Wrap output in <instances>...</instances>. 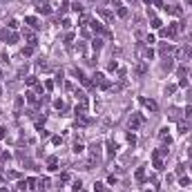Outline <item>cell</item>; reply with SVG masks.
I'll list each match as a JSON object with an SVG mask.
<instances>
[{"label":"cell","instance_id":"cell-33","mask_svg":"<svg viewBox=\"0 0 192 192\" xmlns=\"http://www.w3.org/2000/svg\"><path fill=\"white\" fill-rule=\"evenodd\" d=\"M154 40H157V38H154V34H147V36H145V43H147V45H152Z\"/></svg>","mask_w":192,"mask_h":192},{"label":"cell","instance_id":"cell-43","mask_svg":"<svg viewBox=\"0 0 192 192\" xmlns=\"http://www.w3.org/2000/svg\"><path fill=\"white\" fill-rule=\"evenodd\" d=\"M81 186H83L81 179H76V181H74V190H81Z\"/></svg>","mask_w":192,"mask_h":192},{"label":"cell","instance_id":"cell-30","mask_svg":"<svg viewBox=\"0 0 192 192\" xmlns=\"http://www.w3.org/2000/svg\"><path fill=\"white\" fill-rule=\"evenodd\" d=\"M181 114H183V116H186V118H192V107H190V105H188V107H186V110H183V112H181Z\"/></svg>","mask_w":192,"mask_h":192},{"label":"cell","instance_id":"cell-44","mask_svg":"<svg viewBox=\"0 0 192 192\" xmlns=\"http://www.w3.org/2000/svg\"><path fill=\"white\" fill-rule=\"evenodd\" d=\"M61 181H63V183L69 181V174H67V172H63V174H61Z\"/></svg>","mask_w":192,"mask_h":192},{"label":"cell","instance_id":"cell-26","mask_svg":"<svg viewBox=\"0 0 192 192\" xmlns=\"http://www.w3.org/2000/svg\"><path fill=\"white\" fill-rule=\"evenodd\" d=\"M136 179H139V181H145V170H143V167L136 170Z\"/></svg>","mask_w":192,"mask_h":192},{"label":"cell","instance_id":"cell-36","mask_svg":"<svg viewBox=\"0 0 192 192\" xmlns=\"http://www.w3.org/2000/svg\"><path fill=\"white\" fill-rule=\"evenodd\" d=\"M107 183H110V186H116V183H118V179H116V177H114V174H112V177H110V179H107Z\"/></svg>","mask_w":192,"mask_h":192},{"label":"cell","instance_id":"cell-9","mask_svg":"<svg viewBox=\"0 0 192 192\" xmlns=\"http://www.w3.org/2000/svg\"><path fill=\"white\" fill-rule=\"evenodd\" d=\"M92 83H94V85H98V87H101L103 83H105V76H103L101 71H96V74L92 76Z\"/></svg>","mask_w":192,"mask_h":192},{"label":"cell","instance_id":"cell-47","mask_svg":"<svg viewBox=\"0 0 192 192\" xmlns=\"http://www.w3.org/2000/svg\"><path fill=\"white\" fill-rule=\"evenodd\" d=\"M7 136V127H0V139H5Z\"/></svg>","mask_w":192,"mask_h":192},{"label":"cell","instance_id":"cell-46","mask_svg":"<svg viewBox=\"0 0 192 192\" xmlns=\"http://www.w3.org/2000/svg\"><path fill=\"white\" fill-rule=\"evenodd\" d=\"M45 87H47V92H51V90H54V83H51V81H47V83H45Z\"/></svg>","mask_w":192,"mask_h":192},{"label":"cell","instance_id":"cell-29","mask_svg":"<svg viewBox=\"0 0 192 192\" xmlns=\"http://www.w3.org/2000/svg\"><path fill=\"white\" fill-rule=\"evenodd\" d=\"M107 69H110V71H116V69H118V63H116V61H110V65H107Z\"/></svg>","mask_w":192,"mask_h":192},{"label":"cell","instance_id":"cell-42","mask_svg":"<svg viewBox=\"0 0 192 192\" xmlns=\"http://www.w3.org/2000/svg\"><path fill=\"white\" fill-rule=\"evenodd\" d=\"M7 27H9V29H16V27H18V20H9V25H7Z\"/></svg>","mask_w":192,"mask_h":192},{"label":"cell","instance_id":"cell-22","mask_svg":"<svg viewBox=\"0 0 192 192\" xmlns=\"http://www.w3.org/2000/svg\"><path fill=\"white\" fill-rule=\"evenodd\" d=\"M38 14L47 16V14H49V5H38Z\"/></svg>","mask_w":192,"mask_h":192},{"label":"cell","instance_id":"cell-25","mask_svg":"<svg viewBox=\"0 0 192 192\" xmlns=\"http://www.w3.org/2000/svg\"><path fill=\"white\" fill-rule=\"evenodd\" d=\"M83 150H85V147H83V143H81V141H76V143H74V152H76V154H81Z\"/></svg>","mask_w":192,"mask_h":192},{"label":"cell","instance_id":"cell-54","mask_svg":"<svg viewBox=\"0 0 192 192\" xmlns=\"http://www.w3.org/2000/svg\"><path fill=\"white\" fill-rule=\"evenodd\" d=\"M90 2H94V0H90Z\"/></svg>","mask_w":192,"mask_h":192},{"label":"cell","instance_id":"cell-23","mask_svg":"<svg viewBox=\"0 0 192 192\" xmlns=\"http://www.w3.org/2000/svg\"><path fill=\"white\" fill-rule=\"evenodd\" d=\"M170 51H172L170 45H161V56H165V58H167V54H170Z\"/></svg>","mask_w":192,"mask_h":192},{"label":"cell","instance_id":"cell-10","mask_svg":"<svg viewBox=\"0 0 192 192\" xmlns=\"http://www.w3.org/2000/svg\"><path fill=\"white\" fill-rule=\"evenodd\" d=\"M116 150H118V145L114 141H107V154H110V157H114V154H116Z\"/></svg>","mask_w":192,"mask_h":192},{"label":"cell","instance_id":"cell-16","mask_svg":"<svg viewBox=\"0 0 192 192\" xmlns=\"http://www.w3.org/2000/svg\"><path fill=\"white\" fill-rule=\"evenodd\" d=\"M22 105H25V98H22V96H16V101H14L16 112H18V110H22Z\"/></svg>","mask_w":192,"mask_h":192},{"label":"cell","instance_id":"cell-4","mask_svg":"<svg viewBox=\"0 0 192 192\" xmlns=\"http://www.w3.org/2000/svg\"><path fill=\"white\" fill-rule=\"evenodd\" d=\"M141 103H143V105H145V107H147L150 112H157V110H159L157 101H152V98H141Z\"/></svg>","mask_w":192,"mask_h":192},{"label":"cell","instance_id":"cell-24","mask_svg":"<svg viewBox=\"0 0 192 192\" xmlns=\"http://www.w3.org/2000/svg\"><path fill=\"white\" fill-rule=\"evenodd\" d=\"M179 132H181V134H190V127H188L186 123H179Z\"/></svg>","mask_w":192,"mask_h":192},{"label":"cell","instance_id":"cell-13","mask_svg":"<svg viewBox=\"0 0 192 192\" xmlns=\"http://www.w3.org/2000/svg\"><path fill=\"white\" fill-rule=\"evenodd\" d=\"M25 22L31 27V29H38V27H40V25H38V20H36L34 16H27V18H25Z\"/></svg>","mask_w":192,"mask_h":192},{"label":"cell","instance_id":"cell-21","mask_svg":"<svg viewBox=\"0 0 192 192\" xmlns=\"http://www.w3.org/2000/svg\"><path fill=\"white\" fill-rule=\"evenodd\" d=\"M18 38H20V36L16 34V31H11V34H9V40H7V43H9V45H14V43H18Z\"/></svg>","mask_w":192,"mask_h":192},{"label":"cell","instance_id":"cell-12","mask_svg":"<svg viewBox=\"0 0 192 192\" xmlns=\"http://www.w3.org/2000/svg\"><path fill=\"white\" fill-rule=\"evenodd\" d=\"M25 98H27V103H31V105H38V96H36L34 92H27Z\"/></svg>","mask_w":192,"mask_h":192},{"label":"cell","instance_id":"cell-28","mask_svg":"<svg viewBox=\"0 0 192 192\" xmlns=\"http://www.w3.org/2000/svg\"><path fill=\"white\" fill-rule=\"evenodd\" d=\"M71 9L78 11V14H83V5H81V2H71Z\"/></svg>","mask_w":192,"mask_h":192},{"label":"cell","instance_id":"cell-39","mask_svg":"<svg viewBox=\"0 0 192 192\" xmlns=\"http://www.w3.org/2000/svg\"><path fill=\"white\" fill-rule=\"evenodd\" d=\"M127 143H130V145H134V143H136V136H134V134H130V136H127Z\"/></svg>","mask_w":192,"mask_h":192},{"label":"cell","instance_id":"cell-6","mask_svg":"<svg viewBox=\"0 0 192 192\" xmlns=\"http://www.w3.org/2000/svg\"><path fill=\"white\" fill-rule=\"evenodd\" d=\"M47 170H49V172H56V170H58V159H56V157H49V159H47Z\"/></svg>","mask_w":192,"mask_h":192},{"label":"cell","instance_id":"cell-27","mask_svg":"<svg viewBox=\"0 0 192 192\" xmlns=\"http://www.w3.org/2000/svg\"><path fill=\"white\" fill-rule=\"evenodd\" d=\"M179 114H181V112H179L177 107H172V110H170V118H174V121L179 118Z\"/></svg>","mask_w":192,"mask_h":192},{"label":"cell","instance_id":"cell-53","mask_svg":"<svg viewBox=\"0 0 192 192\" xmlns=\"http://www.w3.org/2000/svg\"><path fill=\"white\" fill-rule=\"evenodd\" d=\"M0 2H5V0H0Z\"/></svg>","mask_w":192,"mask_h":192},{"label":"cell","instance_id":"cell-52","mask_svg":"<svg viewBox=\"0 0 192 192\" xmlns=\"http://www.w3.org/2000/svg\"><path fill=\"white\" fill-rule=\"evenodd\" d=\"M127 2H134V0H127Z\"/></svg>","mask_w":192,"mask_h":192},{"label":"cell","instance_id":"cell-37","mask_svg":"<svg viewBox=\"0 0 192 192\" xmlns=\"http://www.w3.org/2000/svg\"><path fill=\"white\" fill-rule=\"evenodd\" d=\"M76 51H78V54H83V51H85V45H83L81 40H78V45H76Z\"/></svg>","mask_w":192,"mask_h":192},{"label":"cell","instance_id":"cell-49","mask_svg":"<svg viewBox=\"0 0 192 192\" xmlns=\"http://www.w3.org/2000/svg\"><path fill=\"white\" fill-rule=\"evenodd\" d=\"M143 2H145V5H154V0H143Z\"/></svg>","mask_w":192,"mask_h":192},{"label":"cell","instance_id":"cell-32","mask_svg":"<svg viewBox=\"0 0 192 192\" xmlns=\"http://www.w3.org/2000/svg\"><path fill=\"white\" fill-rule=\"evenodd\" d=\"M174 92H177V85H167V87H165V96H167V94H174Z\"/></svg>","mask_w":192,"mask_h":192},{"label":"cell","instance_id":"cell-5","mask_svg":"<svg viewBox=\"0 0 192 192\" xmlns=\"http://www.w3.org/2000/svg\"><path fill=\"white\" fill-rule=\"evenodd\" d=\"M159 139H161L163 143H167V145L172 143V136H170V132H167V127H163V130L159 132Z\"/></svg>","mask_w":192,"mask_h":192},{"label":"cell","instance_id":"cell-48","mask_svg":"<svg viewBox=\"0 0 192 192\" xmlns=\"http://www.w3.org/2000/svg\"><path fill=\"white\" fill-rule=\"evenodd\" d=\"M112 5H114V7L118 9V7H121V0H112Z\"/></svg>","mask_w":192,"mask_h":192},{"label":"cell","instance_id":"cell-40","mask_svg":"<svg viewBox=\"0 0 192 192\" xmlns=\"http://www.w3.org/2000/svg\"><path fill=\"white\" fill-rule=\"evenodd\" d=\"M63 27H65V29H69V27H71V20H67V18H63Z\"/></svg>","mask_w":192,"mask_h":192},{"label":"cell","instance_id":"cell-31","mask_svg":"<svg viewBox=\"0 0 192 192\" xmlns=\"http://www.w3.org/2000/svg\"><path fill=\"white\" fill-rule=\"evenodd\" d=\"M127 14H130V11H127L125 7H118V16H121V18H127Z\"/></svg>","mask_w":192,"mask_h":192},{"label":"cell","instance_id":"cell-41","mask_svg":"<svg viewBox=\"0 0 192 192\" xmlns=\"http://www.w3.org/2000/svg\"><path fill=\"white\" fill-rule=\"evenodd\" d=\"M94 192H103V183H94Z\"/></svg>","mask_w":192,"mask_h":192},{"label":"cell","instance_id":"cell-14","mask_svg":"<svg viewBox=\"0 0 192 192\" xmlns=\"http://www.w3.org/2000/svg\"><path fill=\"white\" fill-rule=\"evenodd\" d=\"M96 11H98V14H101V16H103V18H105V20H112V18H114V16H112V11H107V9H103V7H98V9H96Z\"/></svg>","mask_w":192,"mask_h":192},{"label":"cell","instance_id":"cell-34","mask_svg":"<svg viewBox=\"0 0 192 192\" xmlns=\"http://www.w3.org/2000/svg\"><path fill=\"white\" fill-rule=\"evenodd\" d=\"M154 167H157V170H163V161L161 159H154Z\"/></svg>","mask_w":192,"mask_h":192},{"label":"cell","instance_id":"cell-19","mask_svg":"<svg viewBox=\"0 0 192 192\" xmlns=\"http://www.w3.org/2000/svg\"><path fill=\"white\" fill-rule=\"evenodd\" d=\"M78 22H81V27H87V25H90V16H87V14H81Z\"/></svg>","mask_w":192,"mask_h":192},{"label":"cell","instance_id":"cell-17","mask_svg":"<svg viewBox=\"0 0 192 192\" xmlns=\"http://www.w3.org/2000/svg\"><path fill=\"white\" fill-rule=\"evenodd\" d=\"M92 47H94V49H101V47H103V38L94 36V40H92Z\"/></svg>","mask_w":192,"mask_h":192},{"label":"cell","instance_id":"cell-35","mask_svg":"<svg viewBox=\"0 0 192 192\" xmlns=\"http://www.w3.org/2000/svg\"><path fill=\"white\" fill-rule=\"evenodd\" d=\"M179 183L186 188V186H190V179H188V177H181V179H179Z\"/></svg>","mask_w":192,"mask_h":192},{"label":"cell","instance_id":"cell-7","mask_svg":"<svg viewBox=\"0 0 192 192\" xmlns=\"http://www.w3.org/2000/svg\"><path fill=\"white\" fill-rule=\"evenodd\" d=\"M134 71H136L139 76H143L147 71V61H141V63H136V67H134Z\"/></svg>","mask_w":192,"mask_h":192},{"label":"cell","instance_id":"cell-11","mask_svg":"<svg viewBox=\"0 0 192 192\" xmlns=\"http://www.w3.org/2000/svg\"><path fill=\"white\" fill-rule=\"evenodd\" d=\"M150 27H152V29H163V22H161V18H157V16H154V18L150 20Z\"/></svg>","mask_w":192,"mask_h":192},{"label":"cell","instance_id":"cell-2","mask_svg":"<svg viewBox=\"0 0 192 192\" xmlns=\"http://www.w3.org/2000/svg\"><path fill=\"white\" fill-rule=\"evenodd\" d=\"M141 125H143V118L139 116V114H132V116H130V121H127V127H130L132 132H136Z\"/></svg>","mask_w":192,"mask_h":192},{"label":"cell","instance_id":"cell-3","mask_svg":"<svg viewBox=\"0 0 192 192\" xmlns=\"http://www.w3.org/2000/svg\"><path fill=\"white\" fill-rule=\"evenodd\" d=\"M22 38H25L29 45H34L36 47V34H34V29H29V27H25L22 29Z\"/></svg>","mask_w":192,"mask_h":192},{"label":"cell","instance_id":"cell-38","mask_svg":"<svg viewBox=\"0 0 192 192\" xmlns=\"http://www.w3.org/2000/svg\"><path fill=\"white\" fill-rule=\"evenodd\" d=\"M51 143H54V145H61V143H63V136H54V139H51Z\"/></svg>","mask_w":192,"mask_h":192},{"label":"cell","instance_id":"cell-1","mask_svg":"<svg viewBox=\"0 0 192 192\" xmlns=\"http://www.w3.org/2000/svg\"><path fill=\"white\" fill-rule=\"evenodd\" d=\"M90 25H92V31H94V34H105L107 38H112V31L107 29V27L103 25V22H98V20H92Z\"/></svg>","mask_w":192,"mask_h":192},{"label":"cell","instance_id":"cell-20","mask_svg":"<svg viewBox=\"0 0 192 192\" xmlns=\"http://www.w3.org/2000/svg\"><path fill=\"white\" fill-rule=\"evenodd\" d=\"M9 34H11V29H2V31H0V40H9Z\"/></svg>","mask_w":192,"mask_h":192},{"label":"cell","instance_id":"cell-8","mask_svg":"<svg viewBox=\"0 0 192 192\" xmlns=\"http://www.w3.org/2000/svg\"><path fill=\"white\" fill-rule=\"evenodd\" d=\"M163 9H165V11H167V14H172V16H177V18H179V16H181V14H183V11H181V7H177V5H170V7H163Z\"/></svg>","mask_w":192,"mask_h":192},{"label":"cell","instance_id":"cell-45","mask_svg":"<svg viewBox=\"0 0 192 192\" xmlns=\"http://www.w3.org/2000/svg\"><path fill=\"white\" fill-rule=\"evenodd\" d=\"M186 85H188V78H186V76H183L181 81H179V87H186Z\"/></svg>","mask_w":192,"mask_h":192},{"label":"cell","instance_id":"cell-51","mask_svg":"<svg viewBox=\"0 0 192 192\" xmlns=\"http://www.w3.org/2000/svg\"><path fill=\"white\" fill-rule=\"evenodd\" d=\"M0 94H2V87H0Z\"/></svg>","mask_w":192,"mask_h":192},{"label":"cell","instance_id":"cell-15","mask_svg":"<svg viewBox=\"0 0 192 192\" xmlns=\"http://www.w3.org/2000/svg\"><path fill=\"white\" fill-rule=\"evenodd\" d=\"M20 54H22V58H29V56L34 54V45H27V47H22V51H20Z\"/></svg>","mask_w":192,"mask_h":192},{"label":"cell","instance_id":"cell-18","mask_svg":"<svg viewBox=\"0 0 192 192\" xmlns=\"http://www.w3.org/2000/svg\"><path fill=\"white\" fill-rule=\"evenodd\" d=\"M25 83H27L29 87H36V85H38V78H36V76H27V78H25Z\"/></svg>","mask_w":192,"mask_h":192},{"label":"cell","instance_id":"cell-50","mask_svg":"<svg viewBox=\"0 0 192 192\" xmlns=\"http://www.w3.org/2000/svg\"><path fill=\"white\" fill-rule=\"evenodd\" d=\"M0 192H9V190H7V188H0Z\"/></svg>","mask_w":192,"mask_h":192}]
</instances>
